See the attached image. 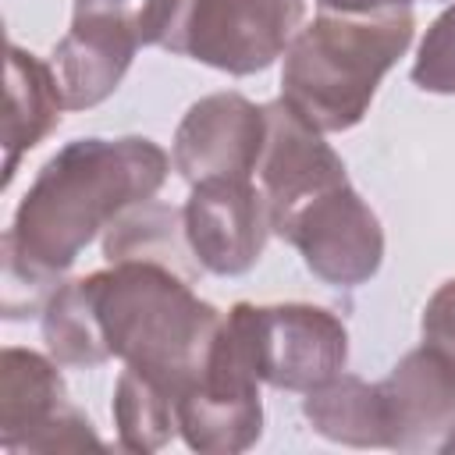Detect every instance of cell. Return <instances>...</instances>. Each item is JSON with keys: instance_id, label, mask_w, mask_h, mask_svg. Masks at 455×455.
I'll list each match as a JSON object with an SVG mask.
<instances>
[{"instance_id": "cell-1", "label": "cell", "mask_w": 455, "mask_h": 455, "mask_svg": "<svg viewBox=\"0 0 455 455\" xmlns=\"http://www.w3.org/2000/svg\"><path fill=\"white\" fill-rule=\"evenodd\" d=\"M167 171L171 156L146 135L60 146L4 231V316H39L82 249L128 206L153 199Z\"/></svg>"}, {"instance_id": "cell-2", "label": "cell", "mask_w": 455, "mask_h": 455, "mask_svg": "<svg viewBox=\"0 0 455 455\" xmlns=\"http://www.w3.org/2000/svg\"><path fill=\"white\" fill-rule=\"evenodd\" d=\"M78 281L110 359L174 398L199 380L224 313L192 291V277L153 259H117Z\"/></svg>"}, {"instance_id": "cell-3", "label": "cell", "mask_w": 455, "mask_h": 455, "mask_svg": "<svg viewBox=\"0 0 455 455\" xmlns=\"http://www.w3.org/2000/svg\"><path fill=\"white\" fill-rule=\"evenodd\" d=\"M416 32L412 7L373 14L320 11L284 50L281 100L323 135L355 128L380 78L398 64Z\"/></svg>"}, {"instance_id": "cell-4", "label": "cell", "mask_w": 455, "mask_h": 455, "mask_svg": "<svg viewBox=\"0 0 455 455\" xmlns=\"http://www.w3.org/2000/svg\"><path fill=\"white\" fill-rule=\"evenodd\" d=\"M259 373L242 306L235 302L210 341L203 373L178 395V434L199 455H238L263 434Z\"/></svg>"}, {"instance_id": "cell-5", "label": "cell", "mask_w": 455, "mask_h": 455, "mask_svg": "<svg viewBox=\"0 0 455 455\" xmlns=\"http://www.w3.org/2000/svg\"><path fill=\"white\" fill-rule=\"evenodd\" d=\"M302 14L306 0H174L160 46L228 75H256L284 57Z\"/></svg>"}, {"instance_id": "cell-6", "label": "cell", "mask_w": 455, "mask_h": 455, "mask_svg": "<svg viewBox=\"0 0 455 455\" xmlns=\"http://www.w3.org/2000/svg\"><path fill=\"white\" fill-rule=\"evenodd\" d=\"M274 235L299 249L313 277L334 288H359L384 263V228L348 181L295 206L274 224Z\"/></svg>"}, {"instance_id": "cell-7", "label": "cell", "mask_w": 455, "mask_h": 455, "mask_svg": "<svg viewBox=\"0 0 455 455\" xmlns=\"http://www.w3.org/2000/svg\"><path fill=\"white\" fill-rule=\"evenodd\" d=\"M0 448L11 455L103 448L89 416L68 402L60 363L7 345L0 352Z\"/></svg>"}, {"instance_id": "cell-8", "label": "cell", "mask_w": 455, "mask_h": 455, "mask_svg": "<svg viewBox=\"0 0 455 455\" xmlns=\"http://www.w3.org/2000/svg\"><path fill=\"white\" fill-rule=\"evenodd\" d=\"M252 363L263 384L277 391H313L348 363V331L341 316L313 302H242Z\"/></svg>"}, {"instance_id": "cell-9", "label": "cell", "mask_w": 455, "mask_h": 455, "mask_svg": "<svg viewBox=\"0 0 455 455\" xmlns=\"http://www.w3.org/2000/svg\"><path fill=\"white\" fill-rule=\"evenodd\" d=\"M181 224L196 263L217 277L249 274L274 235L267 199L252 178L196 181L181 206Z\"/></svg>"}, {"instance_id": "cell-10", "label": "cell", "mask_w": 455, "mask_h": 455, "mask_svg": "<svg viewBox=\"0 0 455 455\" xmlns=\"http://www.w3.org/2000/svg\"><path fill=\"white\" fill-rule=\"evenodd\" d=\"M267 139V114L242 92H210L178 121L174 171L196 185L206 178H252Z\"/></svg>"}, {"instance_id": "cell-11", "label": "cell", "mask_w": 455, "mask_h": 455, "mask_svg": "<svg viewBox=\"0 0 455 455\" xmlns=\"http://www.w3.org/2000/svg\"><path fill=\"white\" fill-rule=\"evenodd\" d=\"M267 139L256 164V185L267 199L270 231L295 206L313 199L316 192L348 181L341 156L323 142V132L299 117L281 96L263 103Z\"/></svg>"}, {"instance_id": "cell-12", "label": "cell", "mask_w": 455, "mask_h": 455, "mask_svg": "<svg viewBox=\"0 0 455 455\" xmlns=\"http://www.w3.org/2000/svg\"><path fill=\"white\" fill-rule=\"evenodd\" d=\"M139 46L142 43L128 25L103 14L71 11L68 32L50 53V68L57 75L64 107L89 110V107H100L107 96H114Z\"/></svg>"}, {"instance_id": "cell-13", "label": "cell", "mask_w": 455, "mask_h": 455, "mask_svg": "<svg viewBox=\"0 0 455 455\" xmlns=\"http://www.w3.org/2000/svg\"><path fill=\"white\" fill-rule=\"evenodd\" d=\"M377 387L387 416V448H441L455 427V380L423 345L405 352Z\"/></svg>"}, {"instance_id": "cell-14", "label": "cell", "mask_w": 455, "mask_h": 455, "mask_svg": "<svg viewBox=\"0 0 455 455\" xmlns=\"http://www.w3.org/2000/svg\"><path fill=\"white\" fill-rule=\"evenodd\" d=\"M60 85L46 60L11 43L7 50V114H4V188L14 181L18 160L60 124Z\"/></svg>"}, {"instance_id": "cell-15", "label": "cell", "mask_w": 455, "mask_h": 455, "mask_svg": "<svg viewBox=\"0 0 455 455\" xmlns=\"http://www.w3.org/2000/svg\"><path fill=\"white\" fill-rule=\"evenodd\" d=\"M302 416L313 430L334 444L348 448H387V416L380 387L355 377L334 373L331 380L316 384L302 398Z\"/></svg>"}, {"instance_id": "cell-16", "label": "cell", "mask_w": 455, "mask_h": 455, "mask_svg": "<svg viewBox=\"0 0 455 455\" xmlns=\"http://www.w3.org/2000/svg\"><path fill=\"white\" fill-rule=\"evenodd\" d=\"M103 256L107 263L117 259H153V263H167L174 270H181L185 277H196V270H203L185 242V224H181V210L164 206V203H139L128 206L103 238Z\"/></svg>"}, {"instance_id": "cell-17", "label": "cell", "mask_w": 455, "mask_h": 455, "mask_svg": "<svg viewBox=\"0 0 455 455\" xmlns=\"http://www.w3.org/2000/svg\"><path fill=\"white\" fill-rule=\"evenodd\" d=\"M110 416L117 427V444L135 455H149L178 434V398L128 366L114 384Z\"/></svg>"}, {"instance_id": "cell-18", "label": "cell", "mask_w": 455, "mask_h": 455, "mask_svg": "<svg viewBox=\"0 0 455 455\" xmlns=\"http://www.w3.org/2000/svg\"><path fill=\"white\" fill-rule=\"evenodd\" d=\"M39 327H43V341L46 352L60 363V366H75V370H96L110 359L96 316L85 302L82 281H60L57 291L50 295L46 309L39 313Z\"/></svg>"}, {"instance_id": "cell-19", "label": "cell", "mask_w": 455, "mask_h": 455, "mask_svg": "<svg viewBox=\"0 0 455 455\" xmlns=\"http://www.w3.org/2000/svg\"><path fill=\"white\" fill-rule=\"evenodd\" d=\"M412 85L434 96H455V0L430 21L412 60Z\"/></svg>"}, {"instance_id": "cell-20", "label": "cell", "mask_w": 455, "mask_h": 455, "mask_svg": "<svg viewBox=\"0 0 455 455\" xmlns=\"http://www.w3.org/2000/svg\"><path fill=\"white\" fill-rule=\"evenodd\" d=\"M419 334H423V348L455 380V277L437 284L434 295L427 299L423 320H419Z\"/></svg>"}, {"instance_id": "cell-21", "label": "cell", "mask_w": 455, "mask_h": 455, "mask_svg": "<svg viewBox=\"0 0 455 455\" xmlns=\"http://www.w3.org/2000/svg\"><path fill=\"white\" fill-rule=\"evenodd\" d=\"M320 11L334 14H373V11H391V7H412L416 0H316Z\"/></svg>"}, {"instance_id": "cell-22", "label": "cell", "mask_w": 455, "mask_h": 455, "mask_svg": "<svg viewBox=\"0 0 455 455\" xmlns=\"http://www.w3.org/2000/svg\"><path fill=\"white\" fill-rule=\"evenodd\" d=\"M437 451H455V427H451V434L441 441V448H437Z\"/></svg>"}]
</instances>
